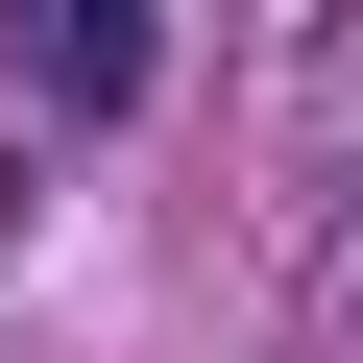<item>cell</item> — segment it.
I'll use <instances>...</instances> for the list:
<instances>
[{
  "instance_id": "cell-2",
  "label": "cell",
  "mask_w": 363,
  "mask_h": 363,
  "mask_svg": "<svg viewBox=\"0 0 363 363\" xmlns=\"http://www.w3.org/2000/svg\"><path fill=\"white\" fill-rule=\"evenodd\" d=\"M315 339L363 363V194H339V242H315Z\"/></svg>"
},
{
  "instance_id": "cell-1",
  "label": "cell",
  "mask_w": 363,
  "mask_h": 363,
  "mask_svg": "<svg viewBox=\"0 0 363 363\" xmlns=\"http://www.w3.org/2000/svg\"><path fill=\"white\" fill-rule=\"evenodd\" d=\"M25 73H49L73 121H121V97L169 73V25H145V0H49V25H25Z\"/></svg>"
}]
</instances>
